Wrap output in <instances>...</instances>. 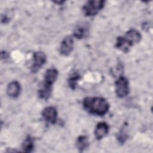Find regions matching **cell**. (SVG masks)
Listing matches in <instances>:
<instances>
[{
  "label": "cell",
  "instance_id": "6da1fadb",
  "mask_svg": "<svg viewBox=\"0 0 153 153\" xmlns=\"http://www.w3.org/2000/svg\"><path fill=\"white\" fill-rule=\"evenodd\" d=\"M84 108L90 114L103 116L109 111V105L106 100L100 97H87L82 102Z\"/></svg>",
  "mask_w": 153,
  "mask_h": 153
},
{
  "label": "cell",
  "instance_id": "7a4b0ae2",
  "mask_svg": "<svg viewBox=\"0 0 153 153\" xmlns=\"http://www.w3.org/2000/svg\"><path fill=\"white\" fill-rule=\"evenodd\" d=\"M105 1H88L82 7V11L86 16H93L97 14L105 6Z\"/></svg>",
  "mask_w": 153,
  "mask_h": 153
},
{
  "label": "cell",
  "instance_id": "3957f363",
  "mask_svg": "<svg viewBox=\"0 0 153 153\" xmlns=\"http://www.w3.org/2000/svg\"><path fill=\"white\" fill-rule=\"evenodd\" d=\"M115 93L120 98L127 96L129 93V83L128 79L123 76H120L115 81Z\"/></svg>",
  "mask_w": 153,
  "mask_h": 153
},
{
  "label": "cell",
  "instance_id": "277c9868",
  "mask_svg": "<svg viewBox=\"0 0 153 153\" xmlns=\"http://www.w3.org/2000/svg\"><path fill=\"white\" fill-rule=\"evenodd\" d=\"M47 57L45 54L41 51L35 52L33 56V64L31 66V72L36 73L45 63Z\"/></svg>",
  "mask_w": 153,
  "mask_h": 153
},
{
  "label": "cell",
  "instance_id": "5b68a950",
  "mask_svg": "<svg viewBox=\"0 0 153 153\" xmlns=\"http://www.w3.org/2000/svg\"><path fill=\"white\" fill-rule=\"evenodd\" d=\"M74 48V39L71 36H67L62 41L59 51L65 56H69Z\"/></svg>",
  "mask_w": 153,
  "mask_h": 153
},
{
  "label": "cell",
  "instance_id": "8992f818",
  "mask_svg": "<svg viewBox=\"0 0 153 153\" xmlns=\"http://www.w3.org/2000/svg\"><path fill=\"white\" fill-rule=\"evenodd\" d=\"M42 115L47 123L54 124L57 118V111L53 106H47L43 109Z\"/></svg>",
  "mask_w": 153,
  "mask_h": 153
},
{
  "label": "cell",
  "instance_id": "52a82bcc",
  "mask_svg": "<svg viewBox=\"0 0 153 153\" xmlns=\"http://www.w3.org/2000/svg\"><path fill=\"white\" fill-rule=\"evenodd\" d=\"M123 36L131 46L139 43L142 38L140 33L135 29L128 30Z\"/></svg>",
  "mask_w": 153,
  "mask_h": 153
},
{
  "label": "cell",
  "instance_id": "ba28073f",
  "mask_svg": "<svg viewBox=\"0 0 153 153\" xmlns=\"http://www.w3.org/2000/svg\"><path fill=\"white\" fill-rule=\"evenodd\" d=\"M58 71L56 69L50 68L46 71L44 74V85L51 87L57 78Z\"/></svg>",
  "mask_w": 153,
  "mask_h": 153
},
{
  "label": "cell",
  "instance_id": "9c48e42d",
  "mask_svg": "<svg viewBox=\"0 0 153 153\" xmlns=\"http://www.w3.org/2000/svg\"><path fill=\"white\" fill-rule=\"evenodd\" d=\"M21 92V86L17 81H13L11 82L7 86V93L13 98L17 97Z\"/></svg>",
  "mask_w": 153,
  "mask_h": 153
},
{
  "label": "cell",
  "instance_id": "30bf717a",
  "mask_svg": "<svg viewBox=\"0 0 153 153\" xmlns=\"http://www.w3.org/2000/svg\"><path fill=\"white\" fill-rule=\"evenodd\" d=\"M109 131V126L105 122L99 123L95 128L94 135L97 140H100L105 137Z\"/></svg>",
  "mask_w": 153,
  "mask_h": 153
},
{
  "label": "cell",
  "instance_id": "8fae6325",
  "mask_svg": "<svg viewBox=\"0 0 153 153\" xmlns=\"http://www.w3.org/2000/svg\"><path fill=\"white\" fill-rule=\"evenodd\" d=\"M115 47L123 53H127L130 51L131 46L124 39L123 36H119L117 39Z\"/></svg>",
  "mask_w": 153,
  "mask_h": 153
},
{
  "label": "cell",
  "instance_id": "7c38bea8",
  "mask_svg": "<svg viewBox=\"0 0 153 153\" xmlns=\"http://www.w3.org/2000/svg\"><path fill=\"white\" fill-rule=\"evenodd\" d=\"M88 145L89 142L86 136H80L77 138L76 146L79 152H83L84 150H85L88 148Z\"/></svg>",
  "mask_w": 153,
  "mask_h": 153
},
{
  "label": "cell",
  "instance_id": "4fadbf2b",
  "mask_svg": "<svg viewBox=\"0 0 153 153\" xmlns=\"http://www.w3.org/2000/svg\"><path fill=\"white\" fill-rule=\"evenodd\" d=\"M34 148V141L32 137L28 136L22 144L23 151L25 152H31Z\"/></svg>",
  "mask_w": 153,
  "mask_h": 153
},
{
  "label": "cell",
  "instance_id": "5bb4252c",
  "mask_svg": "<svg viewBox=\"0 0 153 153\" xmlns=\"http://www.w3.org/2000/svg\"><path fill=\"white\" fill-rule=\"evenodd\" d=\"M52 87L43 85L38 90V96L41 99L47 100L51 94Z\"/></svg>",
  "mask_w": 153,
  "mask_h": 153
},
{
  "label": "cell",
  "instance_id": "9a60e30c",
  "mask_svg": "<svg viewBox=\"0 0 153 153\" xmlns=\"http://www.w3.org/2000/svg\"><path fill=\"white\" fill-rule=\"evenodd\" d=\"M87 29L84 26H78L74 31V36L77 39H82L87 34Z\"/></svg>",
  "mask_w": 153,
  "mask_h": 153
},
{
  "label": "cell",
  "instance_id": "2e32d148",
  "mask_svg": "<svg viewBox=\"0 0 153 153\" xmlns=\"http://www.w3.org/2000/svg\"><path fill=\"white\" fill-rule=\"evenodd\" d=\"M80 78L79 75L78 73H74L72 75V76L68 79V84L69 87L72 89H75L76 86L77 81L79 80Z\"/></svg>",
  "mask_w": 153,
  "mask_h": 153
}]
</instances>
